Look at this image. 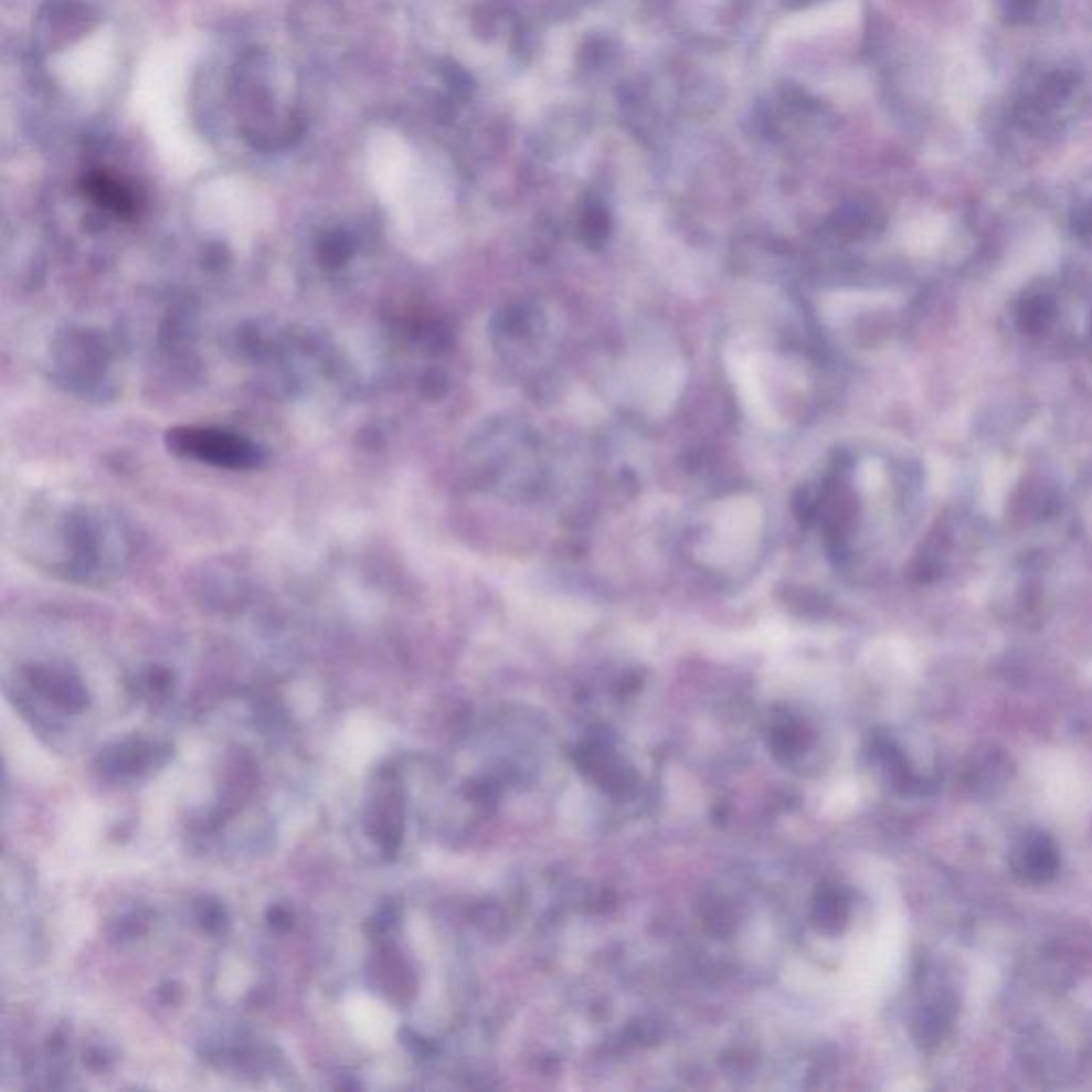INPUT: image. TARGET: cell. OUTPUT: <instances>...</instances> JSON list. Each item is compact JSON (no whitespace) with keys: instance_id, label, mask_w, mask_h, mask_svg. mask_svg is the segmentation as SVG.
Instances as JSON below:
<instances>
[{"instance_id":"1","label":"cell","mask_w":1092,"mask_h":1092,"mask_svg":"<svg viewBox=\"0 0 1092 1092\" xmlns=\"http://www.w3.org/2000/svg\"><path fill=\"white\" fill-rule=\"evenodd\" d=\"M167 446L176 455H187L219 468H254L261 464L263 457L258 446L251 439L203 427H176L167 432Z\"/></svg>"},{"instance_id":"5","label":"cell","mask_w":1092,"mask_h":1092,"mask_svg":"<svg viewBox=\"0 0 1092 1092\" xmlns=\"http://www.w3.org/2000/svg\"><path fill=\"white\" fill-rule=\"evenodd\" d=\"M29 677H31V683L34 689L43 691L59 707H63L64 711L77 713V711H82L88 704L86 689H84V686L77 679H73L68 675L50 672V670H43V668H34V670H31Z\"/></svg>"},{"instance_id":"2","label":"cell","mask_w":1092,"mask_h":1092,"mask_svg":"<svg viewBox=\"0 0 1092 1092\" xmlns=\"http://www.w3.org/2000/svg\"><path fill=\"white\" fill-rule=\"evenodd\" d=\"M1009 865L1014 874L1027 883H1048L1057 877L1061 867L1059 847L1043 833H1027L1014 842Z\"/></svg>"},{"instance_id":"6","label":"cell","mask_w":1092,"mask_h":1092,"mask_svg":"<svg viewBox=\"0 0 1092 1092\" xmlns=\"http://www.w3.org/2000/svg\"><path fill=\"white\" fill-rule=\"evenodd\" d=\"M1018 327L1027 333H1041L1050 327V322L1054 320V314H1057V304L1050 295H1027L1020 304H1018Z\"/></svg>"},{"instance_id":"4","label":"cell","mask_w":1092,"mask_h":1092,"mask_svg":"<svg viewBox=\"0 0 1092 1092\" xmlns=\"http://www.w3.org/2000/svg\"><path fill=\"white\" fill-rule=\"evenodd\" d=\"M84 192L98 208L109 210L118 216H132L137 212V192L126 180L112 171L98 169L84 178Z\"/></svg>"},{"instance_id":"13","label":"cell","mask_w":1092,"mask_h":1092,"mask_svg":"<svg viewBox=\"0 0 1092 1092\" xmlns=\"http://www.w3.org/2000/svg\"><path fill=\"white\" fill-rule=\"evenodd\" d=\"M88 1064L94 1067V1069H103V1067L107 1064V1059H105V1054H103V1052H98V1050H91V1052H88Z\"/></svg>"},{"instance_id":"7","label":"cell","mask_w":1092,"mask_h":1092,"mask_svg":"<svg viewBox=\"0 0 1092 1092\" xmlns=\"http://www.w3.org/2000/svg\"><path fill=\"white\" fill-rule=\"evenodd\" d=\"M152 748L141 741H130L116 751H109L103 760L105 771L116 775H135L144 771L152 760Z\"/></svg>"},{"instance_id":"10","label":"cell","mask_w":1092,"mask_h":1092,"mask_svg":"<svg viewBox=\"0 0 1092 1092\" xmlns=\"http://www.w3.org/2000/svg\"><path fill=\"white\" fill-rule=\"evenodd\" d=\"M402 1039H404L407 1050H410L412 1054L421 1057V1059H425V1057H432V1054H434V1046H432L427 1039H423V1037H418L416 1032H412V1030H404V1032H402Z\"/></svg>"},{"instance_id":"8","label":"cell","mask_w":1092,"mask_h":1092,"mask_svg":"<svg viewBox=\"0 0 1092 1092\" xmlns=\"http://www.w3.org/2000/svg\"><path fill=\"white\" fill-rule=\"evenodd\" d=\"M952 1018H954V1009L945 1000H935L931 1007H926L918 1020L920 1043H939L943 1035L950 1030Z\"/></svg>"},{"instance_id":"9","label":"cell","mask_w":1092,"mask_h":1092,"mask_svg":"<svg viewBox=\"0 0 1092 1092\" xmlns=\"http://www.w3.org/2000/svg\"><path fill=\"white\" fill-rule=\"evenodd\" d=\"M197 918L201 926L212 935H219L229 926L226 909L216 901H201V905L197 907Z\"/></svg>"},{"instance_id":"12","label":"cell","mask_w":1092,"mask_h":1092,"mask_svg":"<svg viewBox=\"0 0 1092 1092\" xmlns=\"http://www.w3.org/2000/svg\"><path fill=\"white\" fill-rule=\"evenodd\" d=\"M171 686V675L167 670H160L157 668L155 672H150L148 677V687L155 691V693H165L167 689Z\"/></svg>"},{"instance_id":"3","label":"cell","mask_w":1092,"mask_h":1092,"mask_svg":"<svg viewBox=\"0 0 1092 1092\" xmlns=\"http://www.w3.org/2000/svg\"><path fill=\"white\" fill-rule=\"evenodd\" d=\"M393 777L395 773H386L384 777V783L386 787L380 789L378 798H375L374 813L370 817V833L374 835V839L382 845L384 854L389 856H395L400 842H402V794H400V785L393 783Z\"/></svg>"},{"instance_id":"11","label":"cell","mask_w":1092,"mask_h":1092,"mask_svg":"<svg viewBox=\"0 0 1092 1092\" xmlns=\"http://www.w3.org/2000/svg\"><path fill=\"white\" fill-rule=\"evenodd\" d=\"M269 924L276 929V931H288L293 926V915L288 913V909L284 907H274L269 911Z\"/></svg>"}]
</instances>
